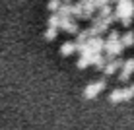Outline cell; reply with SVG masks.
Listing matches in <instances>:
<instances>
[{"mask_svg": "<svg viewBox=\"0 0 134 130\" xmlns=\"http://www.w3.org/2000/svg\"><path fill=\"white\" fill-rule=\"evenodd\" d=\"M105 86H107V83H105V80H99V82L90 83V86L84 89V97H86V99H93V97H97L101 91L105 89Z\"/></svg>", "mask_w": 134, "mask_h": 130, "instance_id": "cell-1", "label": "cell"}, {"mask_svg": "<svg viewBox=\"0 0 134 130\" xmlns=\"http://www.w3.org/2000/svg\"><path fill=\"white\" fill-rule=\"evenodd\" d=\"M130 97H132V89H115L109 99L113 101V103H119V101H126V99H130Z\"/></svg>", "mask_w": 134, "mask_h": 130, "instance_id": "cell-2", "label": "cell"}, {"mask_svg": "<svg viewBox=\"0 0 134 130\" xmlns=\"http://www.w3.org/2000/svg\"><path fill=\"white\" fill-rule=\"evenodd\" d=\"M74 53H78V45L74 43V41H66L60 47V56H70Z\"/></svg>", "mask_w": 134, "mask_h": 130, "instance_id": "cell-3", "label": "cell"}, {"mask_svg": "<svg viewBox=\"0 0 134 130\" xmlns=\"http://www.w3.org/2000/svg\"><path fill=\"white\" fill-rule=\"evenodd\" d=\"M132 70H134V60L124 62V64H122V72H121V80H126V78L132 74Z\"/></svg>", "mask_w": 134, "mask_h": 130, "instance_id": "cell-4", "label": "cell"}, {"mask_svg": "<svg viewBox=\"0 0 134 130\" xmlns=\"http://www.w3.org/2000/svg\"><path fill=\"white\" fill-rule=\"evenodd\" d=\"M58 27H53V25H49V29L45 31V39L47 41H54V37H57V33H58Z\"/></svg>", "mask_w": 134, "mask_h": 130, "instance_id": "cell-5", "label": "cell"}, {"mask_svg": "<svg viewBox=\"0 0 134 130\" xmlns=\"http://www.w3.org/2000/svg\"><path fill=\"white\" fill-rule=\"evenodd\" d=\"M119 66H121V62H119V60H113V62H109V66L103 68V70H105V74H113Z\"/></svg>", "mask_w": 134, "mask_h": 130, "instance_id": "cell-6", "label": "cell"}, {"mask_svg": "<svg viewBox=\"0 0 134 130\" xmlns=\"http://www.w3.org/2000/svg\"><path fill=\"white\" fill-rule=\"evenodd\" d=\"M62 0H51V2H49V10L51 12H58V10H60V6H62Z\"/></svg>", "mask_w": 134, "mask_h": 130, "instance_id": "cell-7", "label": "cell"}, {"mask_svg": "<svg viewBox=\"0 0 134 130\" xmlns=\"http://www.w3.org/2000/svg\"><path fill=\"white\" fill-rule=\"evenodd\" d=\"M132 43H134V35H132V33H128V35L122 39V45H132Z\"/></svg>", "mask_w": 134, "mask_h": 130, "instance_id": "cell-8", "label": "cell"}]
</instances>
